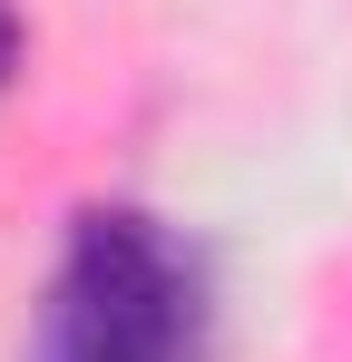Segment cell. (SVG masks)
I'll list each match as a JSON object with an SVG mask.
<instances>
[{"label": "cell", "instance_id": "obj_1", "mask_svg": "<svg viewBox=\"0 0 352 362\" xmlns=\"http://www.w3.org/2000/svg\"><path fill=\"white\" fill-rule=\"evenodd\" d=\"M206 264L147 206H78L20 362H196Z\"/></svg>", "mask_w": 352, "mask_h": 362}, {"label": "cell", "instance_id": "obj_2", "mask_svg": "<svg viewBox=\"0 0 352 362\" xmlns=\"http://www.w3.org/2000/svg\"><path fill=\"white\" fill-rule=\"evenodd\" d=\"M10 69H20V0H0V88H10Z\"/></svg>", "mask_w": 352, "mask_h": 362}]
</instances>
